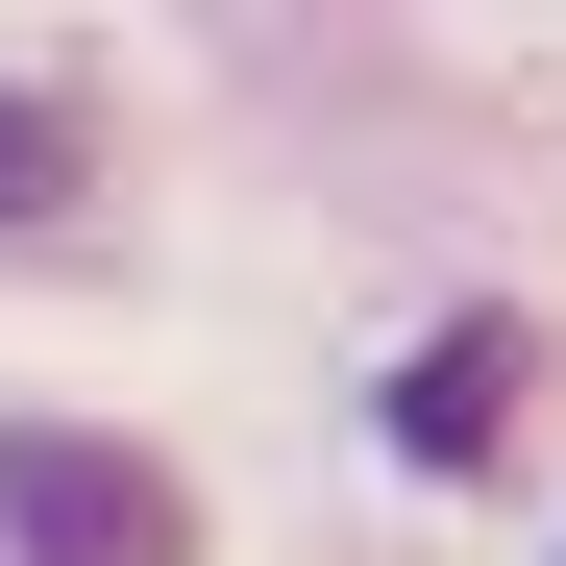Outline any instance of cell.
<instances>
[{"label":"cell","mask_w":566,"mask_h":566,"mask_svg":"<svg viewBox=\"0 0 566 566\" xmlns=\"http://www.w3.org/2000/svg\"><path fill=\"white\" fill-rule=\"evenodd\" d=\"M0 566H198V493L124 419H0Z\"/></svg>","instance_id":"1"},{"label":"cell","mask_w":566,"mask_h":566,"mask_svg":"<svg viewBox=\"0 0 566 566\" xmlns=\"http://www.w3.org/2000/svg\"><path fill=\"white\" fill-rule=\"evenodd\" d=\"M517 419H542V321H517V296H468V321L395 345V468H419V493H493Z\"/></svg>","instance_id":"2"},{"label":"cell","mask_w":566,"mask_h":566,"mask_svg":"<svg viewBox=\"0 0 566 566\" xmlns=\"http://www.w3.org/2000/svg\"><path fill=\"white\" fill-rule=\"evenodd\" d=\"M99 198V99L74 74H0V222H74Z\"/></svg>","instance_id":"3"}]
</instances>
